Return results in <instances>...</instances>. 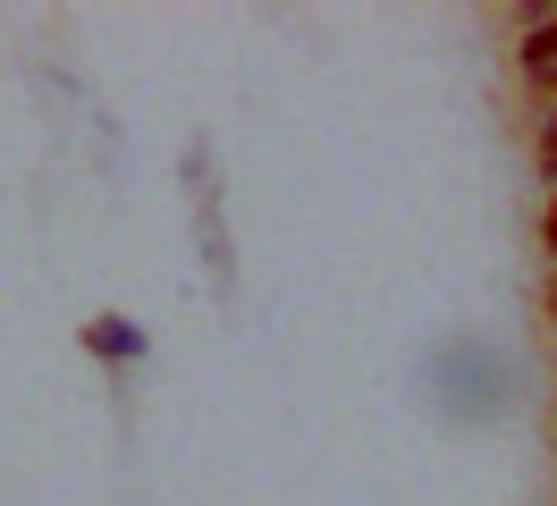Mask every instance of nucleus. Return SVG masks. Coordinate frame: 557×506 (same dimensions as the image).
<instances>
[{"mask_svg": "<svg viewBox=\"0 0 557 506\" xmlns=\"http://www.w3.org/2000/svg\"><path fill=\"white\" fill-rule=\"evenodd\" d=\"M523 76H532V85H557V17H532V34H523Z\"/></svg>", "mask_w": 557, "mask_h": 506, "instance_id": "f257e3e1", "label": "nucleus"}, {"mask_svg": "<svg viewBox=\"0 0 557 506\" xmlns=\"http://www.w3.org/2000/svg\"><path fill=\"white\" fill-rule=\"evenodd\" d=\"M85 346H94L102 363H136V355H144V330H127V321H94Z\"/></svg>", "mask_w": 557, "mask_h": 506, "instance_id": "f03ea898", "label": "nucleus"}, {"mask_svg": "<svg viewBox=\"0 0 557 506\" xmlns=\"http://www.w3.org/2000/svg\"><path fill=\"white\" fill-rule=\"evenodd\" d=\"M541 169H549V186H557V119H549V135H541Z\"/></svg>", "mask_w": 557, "mask_h": 506, "instance_id": "7ed1b4c3", "label": "nucleus"}, {"mask_svg": "<svg viewBox=\"0 0 557 506\" xmlns=\"http://www.w3.org/2000/svg\"><path fill=\"white\" fill-rule=\"evenodd\" d=\"M541 236H549V254H557V202H549V220H541Z\"/></svg>", "mask_w": 557, "mask_h": 506, "instance_id": "20e7f679", "label": "nucleus"}, {"mask_svg": "<svg viewBox=\"0 0 557 506\" xmlns=\"http://www.w3.org/2000/svg\"><path fill=\"white\" fill-rule=\"evenodd\" d=\"M549 312H557V287H549Z\"/></svg>", "mask_w": 557, "mask_h": 506, "instance_id": "39448f33", "label": "nucleus"}]
</instances>
